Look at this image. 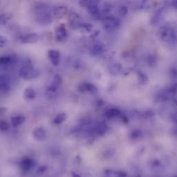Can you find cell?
I'll list each match as a JSON object with an SVG mask.
<instances>
[{
	"mask_svg": "<svg viewBox=\"0 0 177 177\" xmlns=\"http://www.w3.org/2000/svg\"><path fill=\"white\" fill-rule=\"evenodd\" d=\"M35 13L38 22L44 24L51 23L53 21V17L50 13L51 8L46 4L38 3L35 7Z\"/></svg>",
	"mask_w": 177,
	"mask_h": 177,
	"instance_id": "cell-1",
	"label": "cell"
},
{
	"mask_svg": "<svg viewBox=\"0 0 177 177\" xmlns=\"http://www.w3.org/2000/svg\"><path fill=\"white\" fill-rule=\"evenodd\" d=\"M19 74L22 78L26 79L35 78L39 75L38 72L33 68L31 62H27L21 68Z\"/></svg>",
	"mask_w": 177,
	"mask_h": 177,
	"instance_id": "cell-2",
	"label": "cell"
},
{
	"mask_svg": "<svg viewBox=\"0 0 177 177\" xmlns=\"http://www.w3.org/2000/svg\"><path fill=\"white\" fill-rule=\"evenodd\" d=\"M160 35H161L162 39H164L169 44H176L177 43V37L176 34L170 28L163 27L161 29Z\"/></svg>",
	"mask_w": 177,
	"mask_h": 177,
	"instance_id": "cell-3",
	"label": "cell"
},
{
	"mask_svg": "<svg viewBox=\"0 0 177 177\" xmlns=\"http://www.w3.org/2000/svg\"><path fill=\"white\" fill-rule=\"evenodd\" d=\"M119 25V20L113 16L106 17L103 20V26L107 30L114 29V28H118Z\"/></svg>",
	"mask_w": 177,
	"mask_h": 177,
	"instance_id": "cell-4",
	"label": "cell"
},
{
	"mask_svg": "<svg viewBox=\"0 0 177 177\" xmlns=\"http://www.w3.org/2000/svg\"><path fill=\"white\" fill-rule=\"evenodd\" d=\"M61 83H62L61 77H60L59 75H56L54 77V79L53 80H52L51 86L48 88V90H47L46 95H54V94L56 93V90H57L58 88L59 87L60 85L61 84Z\"/></svg>",
	"mask_w": 177,
	"mask_h": 177,
	"instance_id": "cell-5",
	"label": "cell"
},
{
	"mask_svg": "<svg viewBox=\"0 0 177 177\" xmlns=\"http://www.w3.org/2000/svg\"><path fill=\"white\" fill-rule=\"evenodd\" d=\"M88 11L94 17H99L101 15V11L99 8V2L97 0H91L90 4L87 7Z\"/></svg>",
	"mask_w": 177,
	"mask_h": 177,
	"instance_id": "cell-6",
	"label": "cell"
},
{
	"mask_svg": "<svg viewBox=\"0 0 177 177\" xmlns=\"http://www.w3.org/2000/svg\"><path fill=\"white\" fill-rule=\"evenodd\" d=\"M56 40L58 41H65L67 39L68 37V33L66 29L65 26L63 24H61L58 26L56 30Z\"/></svg>",
	"mask_w": 177,
	"mask_h": 177,
	"instance_id": "cell-7",
	"label": "cell"
},
{
	"mask_svg": "<svg viewBox=\"0 0 177 177\" xmlns=\"http://www.w3.org/2000/svg\"><path fill=\"white\" fill-rule=\"evenodd\" d=\"M68 8L64 6H57L52 10V13L54 17L57 18H61L67 14Z\"/></svg>",
	"mask_w": 177,
	"mask_h": 177,
	"instance_id": "cell-8",
	"label": "cell"
},
{
	"mask_svg": "<svg viewBox=\"0 0 177 177\" xmlns=\"http://www.w3.org/2000/svg\"><path fill=\"white\" fill-rule=\"evenodd\" d=\"M48 57L54 66H57L59 64L60 59V54L59 51L56 50H50L48 52Z\"/></svg>",
	"mask_w": 177,
	"mask_h": 177,
	"instance_id": "cell-9",
	"label": "cell"
},
{
	"mask_svg": "<svg viewBox=\"0 0 177 177\" xmlns=\"http://www.w3.org/2000/svg\"><path fill=\"white\" fill-rule=\"evenodd\" d=\"M33 137L37 141H43L46 138V130L41 127L36 128L33 130Z\"/></svg>",
	"mask_w": 177,
	"mask_h": 177,
	"instance_id": "cell-10",
	"label": "cell"
},
{
	"mask_svg": "<svg viewBox=\"0 0 177 177\" xmlns=\"http://www.w3.org/2000/svg\"><path fill=\"white\" fill-rule=\"evenodd\" d=\"M39 39V36L35 33H31L26 35L22 38V42L24 44H33L36 43Z\"/></svg>",
	"mask_w": 177,
	"mask_h": 177,
	"instance_id": "cell-11",
	"label": "cell"
},
{
	"mask_svg": "<svg viewBox=\"0 0 177 177\" xmlns=\"http://www.w3.org/2000/svg\"><path fill=\"white\" fill-rule=\"evenodd\" d=\"M79 90L81 92H86L90 91V93H97V89L93 85L89 84V83H83L82 85H80Z\"/></svg>",
	"mask_w": 177,
	"mask_h": 177,
	"instance_id": "cell-12",
	"label": "cell"
},
{
	"mask_svg": "<svg viewBox=\"0 0 177 177\" xmlns=\"http://www.w3.org/2000/svg\"><path fill=\"white\" fill-rule=\"evenodd\" d=\"M34 162L32 159H25L22 161V163H21V166H22V169H24V171H28L33 166Z\"/></svg>",
	"mask_w": 177,
	"mask_h": 177,
	"instance_id": "cell-13",
	"label": "cell"
},
{
	"mask_svg": "<svg viewBox=\"0 0 177 177\" xmlns=\"http://www.w3.org/2000/svg\"><path fill=\"white\" fill-rule=\"evenodd\" d=\"M35 92L33 88H26L24 91V98L26 99H29V100H32V99H35Z\"/></svg>",
	"mask_w": 177,
	"mask_h": 177,
	"instance_id": "cell-14",
	"label": "cell"
},
{
	"mask_svg": "<svg viewBox=\"0 0 177 177\" xmlns=\"http://www.w3.org/2000/svg\"><path fill=\"white\" fill-rule=\"evenodd\" d=\"M25 121V117L23 116H15V117L12 118L11 121H12V125L14 127H17V126L20 125L22 124Z\"/></svg>",
	"mask_w": 177,
	"mask_h": 177,
	"instance_id": "cell-15",
	"label": "cell"
},
{
	"mask_svg": "<svg viewBox=\"0 0 177 177\" xmlns=\"http://www.w3.org/2000/svg\"><path fill=\"white\" fill-rule=\"evenodd\" d=\"M107 130V125L106 124L103 123H99L97 125V128H96V131H97V133L99 134L102 135L104 134L105 132Z\"/></svg>",
	"mask_w": 177,
	"mask_h": 177,
	"instance_id": "cell-16",
	"label": "cell"
},
{
	"mask_svg": "<svg viewBox=\"0 0 177 177\" xmlns=\"http://www.w3.org/2000/svg\"><path fill=\"white\" fill-rule=\"evenodd\" d=\"M120 114V111L117 110V109H110L107 111L106 113H105V115L108 118H113L115 117V116H117Z\"/></svg>",
	"mask_w": 177,
	"mask_h": 177,
	"instance_id": "cell-17",
	"label": "cell"
},
{
	"mask_svg": "<svg viewBox=\"0 0 177 177\" xmlns=\"http://www.w3.org/2000/svg\"><path fill=\"white\" fill-rule=\"evenodd\" d=\"M67 116L65 113H60V114H57L56 116V117L54 119V123L56 124H59L62 123L63 121H64L66 118Z\"/></svg>",
	"mask_w": 177,
	"mask_h": 177,
	"instance_id": "cell-18",
	"label": "cell"
},
{
	"mask_svg": "<svg viewBox=\"0 0 177 177\" xmlns=\"http://www.w3.org/2000/svg\"><path fill=\"white\" fill-rule=\"evenodd\" d=\"M103 51V46L102 44H97L95 45L93 48V54H99Z\"/></svg>",
	"mask_w": 177,
	"mask_h": 177,
	"instance_id": "cell-19",
	"label": "cell"
},
{
	"mask_svg": "<svg viewBox=\"0 0 177 177\" xmlns=\"http://www.w3.org/2000/svg\"><path fill=\"white\" fill-rule=\"evenodd\" d=\"M121 70V66L118 64H114L110 68V72L113 75L118 74Z\"/></svg>",
	"mask_w": 177,
	"mask_h": 177,
	"instance_id": "cell-20",
	"label": "cell"
},
{
	"mask_svg": "<svg viewBox=\"0 0 177 177\" xmlns=\"http://www.w3.org/2000/svg\"><path fill=\"white\" fill-rule=\"evenodd\" d=\"M128 8L125 6H121L120 7L119 10H118V13L121 17H125L126 15L128 14Z\"/></svg>",
	"mask_w": 177,
	"mask_h": 177,
	"instance_id": "cell-21",
	"label": "cell"
},
{
	"mask_svg": "<svg viewBox=\"0 0 177 177\" xmlns=\"http://www.w3.org/2000/svg\"><path fill=\"white\" fill-rule=\"evenodd\" d=\"M8 84V80L6 77H1V88H6Z\"/></svg>",
	"mask_w": 177,
	"mask_h": 177,
	"instance_id": "cell-22",
	"label": "cell"
},
{
	"mask_svg": "<svg viewBox=\"0 0 177 177\" xmlns=\"http://www.w3.org/2000/svg\"><path fill=\"white\" fill-rule=\"evenodd\" d=\"M11 61L10 57L9 56H3L1 58V63L2 65H7Z\"/></svg>",
	"mask_w": 177,
	"mask_h": 177,
	"instance_id": "cell-23",
	"label": "cell"
},
{
	"mask_svg": "<svg viewBox=\"0 0 177 177\" xmlns=\"http://www.w3.org/2000/svg\"><path fill=\"white\" fill-rule=\"evenodd\" d=\"M111 10H112V7L109 5H105L103 8L101 12H102L104 15H108Z\"/></svg>",
	"mask_w": 177,
	"mask_h": 177,
	"instance_id": "cell-24",
	"label": "cell"
},
{
	"mask_svg": "<svg viewBox=\"0 0 177 177\" xmlns=\"http://www.w3.org/2000/svg\"><path fill=\"white\" fill-rule=\"evenodd\" d=\"M1 131H6L8 129V124L6 123L5 121H1Z\"/></svg>",
	"mask_w": 177,
	"mask_h": 177,
	"instance_id": "cell-25",
	"label": "cell"
},
{
	"mask_svg": "<svg viewBox=\"0 0 177 177\" xmlns=\"http://www.w3.org/2000/svg\"><path fill=\"white\" fill-rule=\"evenodd\" d=\"M91 0H79V4L83 7H87L90 4Z\"/></svg>",
	"mask_w": 177,
	"mask_h": 177,
	"instance_id": "cell-26",
	"label": "cell"
},
{
	"mask_svg": "<svg viewBox=\"0 0 177 177\" xmlns=\"http://www.w3.org/2000/svg\"><path fill=\"white\" fill-rule=\"evenodd\" d=\"M6 42H7L6 39L4 37L1 36V37H0V46H1V47H3V46H5L6 44Z\"/></svg>",
	"mask_w": 177,
	"mask_h": 177,
	"instance_id": "cell-27",
	"label": "cell"
},
{
	"mask_svg": "<svg viewBox=\"0 0 177 177\" xmlns=\"http://www.w3.org/2000/svg\"><path fill=\"white\" fill-rule=\"evenodd\" d=\"M140 134H141V132L139 131H135V132H132V134L133 138L135 139V138H138Z\"/></svg>",
	"mask_w": 177,
	"mask_h": 177,
	"instance_id": "cell-28",
	"label": "cell"
},
{
	"mask_svg": "<svg viewBox=\"0 0 177 177\" xmlns=\"http://www.w3.org/2000/svg\"><path fill=\"white\" fill-rule=\"evenodd\" d=\"M172 6L177 9V0H174V1H172Z\"/></svg>",
	"mask_w": 177,
	"mask_h": 177,
	"instance_id": "cell-29",
	"label": "cell"
},
{
	"mask_svg": "<svg viewBox=\"0 0 177 177\" xmlns=\"http://www.w3.org/2000/svg\"><path fill=\"white\" fill-rule=\"evenodd\" d=\"M174 121L176 122V123H177V114H176V115L174 116Z\"/></svg>",
	"mask_w": 177,
	"mask_h": 177,
	"instance_id": "cell-30",
	"label": "cell"
}]
</instances>
